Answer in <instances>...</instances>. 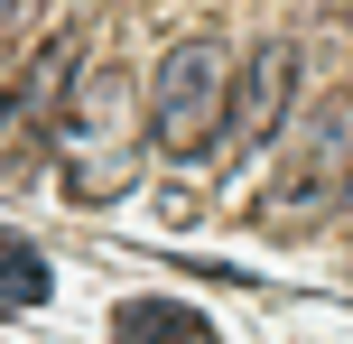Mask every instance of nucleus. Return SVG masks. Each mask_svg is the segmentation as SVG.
<instances>
[{
  "label": "nucleus",
  "mask_w": 353,
  "mask_h": 344,
  "mask_svg": "<svg viewBox=\"0 0 353 344\" xmlns=\"http://www.w3.org/2000/svg\"><path fill=\"white\" fill-rule=\"evenodd\" d=\"M344 196H353V93H325L316 121L298 130V149L279 159V177L261 186L251 223L261 233H316L325 214H344Z\"/></svg>",
  "instance_id": "nucleus-1"
},
{
  "label": "nucleus",
  "mask_w": 353,
  "mask_h": 344,
  "mask_svg": "<svg viewBox=\"0 0 353 344\" xmlns=\"http://www.w3.org/2000/svg\"><path fill=\"white\" fill-rule=\"evenodd\" d=\"M223 93H232V65L214 37H176L149 74V140L168 159H205L223 140Z\"/></svg>",
  "instance_id": "nucleus-2"
},
{
  "label": "nucleus",
  "mask_w": 353,
  "mask_h": 344,
  "mask_svg": "<svg viewBox=\"0 0 353 344\" xmlns=\"http://www.w3.org/2000/svg\"><path fill=\"white\" fill-rule=\"evenodd\" d=\"M288 93H298V47H288V37H261V47L242 56V74H232L223 140H214V149H223V159H251V149L288 121Z\"/></svg>",
  "instance_id": "nucleus-3"
},
{
  "label": "nucleus",
  "mask_w": 353,
  "mask_h": 344,
  "mask_svg": "<svg viewBox=\"0 0 353 344\" xmlns=\"http://www.w3.org/2000/svg\"><path fill=\"white\" fill-rule=\"evenodd\" d=\"M112 344H223L214 316L176 307V298H121L112 307Z\"/></svg>",
  "instance_id": "nucleus-4"
},
{
  "label": "nucleus",
  "mask_w": 353,
  "mask_h": 344,
  "mask_svg": "<svg viewBox=\"0 0 353 344\" xmlns=\"http://www.w3.org/2000/svg\"><path fill=\"white\" fill-rule=\"evenodd\" d=\"M47 261L28 252V242H0V307H47Z\"/></svg>",
  "instance_id": "nucleus-5"
},
{
  "label": "nucleus",
  "mask_w": 353,
  "mask_h": 344,
  "mask_svg": "<svg viewBox=\"0 0 353 344\" xmlns=\"http://www.w3.org/2000/svg\"><path fill=\"white\" fill-rule=\"evenodd\" d=\"M19 47H28V0H0V112H10V84H19Z\"/></svg>",
  "instance_id": "nucleus-6"
},
{
  "label": "nucleus",
  "mask_w": 353,
  "mask_h": 344,
  "mask_svg": "<svg viewBox=\"0 0 353 344\" xmlns=\"http://www.w3.org/2000/svg\"><path fill=\"white\" fill-rule=\"evenodd\" d=\"M344 205H353V196H344Z\"/></svg>",
  "instance_id": "nucleus-7"
}]
</instances>
